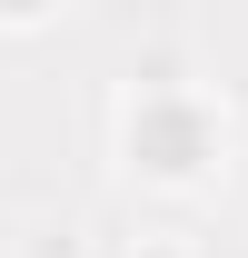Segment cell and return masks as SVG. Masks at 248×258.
<instances>
[{
    "label": "cell",
    "mask_w": 248,
    "mask_h": 258,
    "mask_svg": "<svg viewBox=\"0 0 248 258\" xmlns=\"http://www.w3.org/2000/svg\"><path fill=\"white\" fill-rule=\"evenodd\" d=\"M109 149H119V179L129 189H159V199H199L228 179L238 159V119L209 80L189 70H139L109 109Z\"/></svg>",
    "instance_id": "1"
},
{
    "label": "cell",
    "mask_w": 248,
    "mask_h": 258,
    "mask_svg": "<svg viewBox=\"0 0 248 258\" xmlns=\"http://www.w3.org/2000/svg\"><path fill=\"white\" fill-rule=\"evenodd\" d=\"M119 258H199V248H189L179 228H149V238H129V248H119Z\"/></svg>",
    "instance_id": "2"
}]
</instances>
